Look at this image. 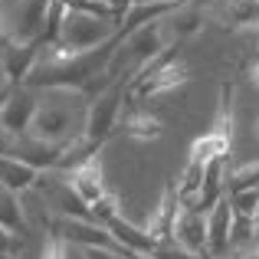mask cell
Returning a JSON list of instances; mask_svg holds the SVG:
<instances>
[{
	"label": "cell",
	"instance_id": "cell-1",
	"mask_svg": "<svg viewBox=\"0 0 259 259\" xmlns=\"http://www.w3.org/2000/svg\"><path fill=\"white\" fill-rule=\"evenodd\" d=\"M89 95L82 89H43L39 105L30 125V138L43 141L53 148H69L85 135V118H89Z\"/></svg>",
	"mask_w": 259,
	"mask_h": 259
},
{
	"label": "cell",
	"instance_id": "cell-2",
	"mask_svg": "<svg viewBox=\"0 0 259 259\" xmlns=\"http://www.w3.org/2000/svg\"><path fill=\"white\" fill-rule=\"evenodd\" d=\"M115 36H118V23L112 17H105L99 10H85V7H66L63 4L59 33L50 46H59V50H69V53H92L99 46L112 43Z\"/></svg>",
	"mask_w": 259,
	"mask_h": 259
},
{
	"label": "cell",
	"instance_id": "cell-3",
	"mask_svg": "<svg viewBox=\"0 0 259 259\" xmlns=\"http://www.w3.org/2000/svg\"><path fill=\"white\" fill-rule=\"evenodd\" d=\"M187 82H190V66L184 63V56H177L171 46L161 59H154L141 76H135L128 82V105H145V102L167 99V95H174Z\"/></svg>",
	"mask_w": 259,
	"mask_h": 259
},
{
	"label": "cell",
	"instance_id": "cell-4",
	"mask_svg": "<svg viewBox=\"0 0 259 259\" xmlns=\"http://www.w3.org/2000/svg\"><path fill=\"white\" fill-rule=\"evenodd\" d=\"M233 151V85H220V102H217V115L210 121V132L194 138L187 161L197 164H213V161H227Z\"/></svg>",
	"mask_w": 259,
	"mask_h": 259
},
{
	"label": "cell",
	"instance_id": "cell-5",
	"mask_svg": "<svg viewBox=\"0 0 259 259\" xmlns=\"http://www.w3.org/2000/svg\"><path fill=\"white\" fill-rule=\"evenodd\" d=\"M56 0H0V23L7 43H39Z\"/></svg>",
	"mask_w": 259,
	"mask_h": 259
},
{
	"label": "cell",
	"instance_id": "cell-6",
	"mask_svg": "<svg viewBox=\"0 0 259 259\" xmlns=\"http://www.w3.org/2000/svg\"><path fill=\"white\" fill-rule=\"evenodd\" d=\"M128 102V79H118L108 89H102L99 95H92L89 102V118H85V135L82 138L92 148H105V141L112 135H118V121Z\"/></svg>",
	"mask_w": 259,
	"mask_h": 259
},
{
	"label": "cell",
	"instance_id": "cell-7",
	"mask_svg": "<svg viewBox=\"0 0 259 259\" xmlns=\"http://www.w3.org/2000/svg\"><path fill=\"white\" fill-rule=\"evenodd\" d=\"M59 174L69 181V187L79 194V200H82L89 210H92L95 203L102 200V197L112 194V190H108V184H105V171H102V158H99V151L89 154V158H85V161H79V164L66 167V171H59Z\"/></svg>",
	"mask_w": 259,
	"mask_h": 259
},
{
	"label": "cell",
	"instance_id": "cell-8",
	"mask_svg": "<svg viewBox=\"0 0 259 259\" xmlns=\"http://www.w3.org/2000/svg\"><path fill=\"white\" fill-rule=\"evenodd\" d=\"M39 56H43V39H39V43H23V46L7 43L4 50H0V82L23 85L26 79L33 76Z\"/></svg>",
	"mask_w": 259,
	"mask_h": 259
},
{
	"label": "cell",
	"instance_id": "cell-9",
	"mask_svg": "<svg viewBox=\"0 0 259 259\" xmlns=\"http://www.w3.org/2000/svg\"><path fill=\"white\" fill-rule=\"evenodd\" d=\"M36 105H39V92L30 85H17L10 95V102L4 105L0 112V125L13 135V138H23L33 125V115H36Z\"/></svg>",
	"mask_w": 259,
	"mask_h": 259
},
{
	"label": "cell",
	"instance_id": "cell-10",
	"mask_svg": "<svg viewBox=\"0 0 259 259\" xmlns=\"http://www.w3.org/2000/svg\"><path fill=\"white\" fill-rule=\"evenodd\" d=\"M233 203H230V194L217 203L207 213V259H227L230 256V236H233Z\"/></svg>",
	"mask_w": 259,
	"mask_h": 259
},
{
	"label": "cell",
	"instance_id": "cell-11",
	"mask_svg": "<svg viewBox=\"0 0 259 259\" xmlns=\"http://www.w3.org/2000/svg\"><path fill=\"white\" fill-rule=\"evenodd\" d=\"M203 7L230 30H259V0H203Z\"/></svg>",
	"mask_w": 259,
	"mask_h": 259
},
{
	"label": "cell",
	"instance_id": "cell-12",
	"mask_svg": "<svg viewBox=\"0 0 259 259\" xmlns=\"http://www.w3.org/2000/svg\"><path fill=\"white\" fill-rule=\"evenodd\" d=\"M207 7L203 4H194V0H184L181 7H177L174 13H167L164 17V26H167V36H171V43H187V39H194L197 33L207 26Z\"/></svg>",
	"mask_w": 259,
	"mask_h": 259
},
{
	"label": "cell",
	"instance_id": "cell-13",
	"mask_svg": "<svg viewBox=\"0 0 259 259\" xmlns=\"http://www.w3.org/2000/svg\"><path fill=\"white\" fill-rule=\"evenodd\" d=\"M181 207H184V203L177 200L174 181H171V184H164V194H161L158 207L148 213V220L141 223V227H145L158 243H171V240H174V220H177V213H181Z\"/></svg>",
	"mask_w": 259,
	"mask_h": 259
},
{
	"label": "cell",
	"instance_id": "cell-14",
	"mask_svg": "<svg viewBox=\"0 0 259 259\" xmlns=\"http://www.w3.org/2000/svg\"><path fill=\"white\" fill-rule=\"evenodd\" d=\"M174 243L197 253L200 259H207V213L181 207V213L174 220Z\"/></svg>",
	"mask_w": 259,
	"mask_h": 259
},
{
	"label": "cell",
	"instance_id": "cell-15",
	"mask_svg": "<svg viewBox=\"0 0 259 259\" xmlns=\"http://www.w3.org/2000/svg\"><path fill=\"white\" fill-rule=\"evenodd\" d=\"M118 135H125V138H132V141H145L148 145V141H158L161 135H164V121H161L151 108H145V105H128L125 112H121Z\"/></svg>",
	"mask_w": 259,
	"mask_h": 259
},
{
	"label": "cell",
	"instance_id": "cell-16",
	"mask_svg": "<svg viewBox=\"0 0 259 259\" xmlns=\"http://www.w3.org/2000/svg\"><path fill=\"white\" fill-rule=\"evenodd\" d=\"M39 177H43V171H36L33 164L13 158V154H0V187L4 190H13L23 197L39 187Z\"/></svg>",
	"mask_w": 259,
	"mask_h": 259
},
{
	"label": "cell",
	"instance_id": "cell-17",
	"mask_svg": "<svg viewBox=\"0 0 259 259\" xmlns=\"http://www.w3.org/2000/svg\"><path fill=\"white\" fill-rule=\"evenodd\" d=\"M108 230H112V236L121 243V249H125V253H135V256H151L154 249L161 246V243L154 240V236L148 233L145 227H135V223H128L125 217H115V220L108 223Z\"/></svg>",
	"mask_w": 259,
	"mask_h": 259
},
{
	"label": "cell",
	"instance_id": "cell-18",
	"mask_svg": "<svg viewBox=\"0 0 259 259\" xmlns=\"http://www.w3.org/2000/svg\"><path fill=\"white\" fill-rule=\"evenodd\" d=\"M0 227L17 236L30 233V217H26L23 197L13 194V190H4V187H0Z\"/></svg>",
	"mask_w": 259,
	"mask_h": 259
},
{
	"label": "cell",
	"instance_id": "cell-19",
	"mask_svg": "<svg viewBox=\"0 0 259 259\" xmlns=\"http://www.w3.org/2000/svg\"><path fill=\"white\" fill-rule=\"evenodd\" d=\"M203 174H207V167L197 164V161H187V164H184V171L177 174L174 190H177V200H181L184 207H194V203H197L200 187H203Z\"/></svg>",
	"mask_w": 259,
	"mask_h": 259
},
{
	"label": "cell",
	"instance_id": "cell-20",
	"mask_svg": "<svg viewBox=\"0 0 259 259\" xmlns=\"http://www.w3.org/2000/svg\"><path fill=\"white\" fill-rule=\"evenodd\" d=\"M233 190H259V161L227 167V194Z\"/></svg>",
	"mask_w": 259,
	"mask_h": 259
},
{
	"label": "cell",
	"instance_id": "cell-21",
	"mask_svg": "<svg viewBox=\"0 0 259 259\" xmlns=\"http://www.w3.org/2000/svg\"><path fill=\"white\" fill-rule=\"evenodd\" d=\"M72 243L63 240L59 233H53V230H46L43 233V243H39V253L36 259H72Z\"/></svg>",
	"mask_w": 259,
	"mask_h": 259
},
{
	"label": "cell",
	"instance_id": "cell-22",
	"mask_svg": "<svg viewBox=\"0 0 259 259\" xmlns=\"http://www.w3.org/2000/svg\"><path fill=\"white\" fill-rule=\"evenodd\" d=\"M230 203H233V213L243 217V220H256L259 217V190H233Z\"/></svg>",
	"mask_w": 259,
	"mask_h": 259
},
{
	"label": "cell",
	"instance_id": "cell-23",
	"mask_svg": "<svg viewBox=\"0 0 259 259\" xmlns=\"http://www.w3.org/2000/svg\"><path fill=\"white\" fill-rule=\"evenodd\" d=\"M151 259H200L197 253H190V249H184V246H177V243H161L158 249L151 253Z\"/></svg>",
	"mask_w": 259,
	"mask_h": 259
},
{
	"label": "cell",
	"instance_id": "cell-24",
	"mask_svg": "<svg viewBox=\"0 0 259 259\" xmlns=\"http://www.w3.org/2000/svg\"><path fill=\"white\" fill-rule=\"evenodd\" d=\"M82 259H128V253L121 249H105V246H89V249H79Z\"/></svg>",
	"mask_w": 259,
	"mask_h": 259
},
{
	"label": "cell",
	"instance_id": "cell-25",
	"mask_svg": "<svg viewBox=\"0 0 259 259\" xmlns=\"http://www.w3.org/2000/svg\"><path fill=\"white\" fill-rule=\"evenodd\" d=\"M132 4H135V0H105V7H108V13H112V17H115V20H118V23H121V17H125V13H128V10H132Z\"/></svg>",
	"mask_w": 259,
	"mask_h": 259
},
{
	"label": "cell",
	"instance_id": "cell-26",
	"mask_svg": "<svg viewBox=\"0 0 259 259\" xmlns=\"http://www.w3.org/2000/svg\"><path fill=\"white\" fill-rule=\"evenodd\" d=\"M13 145H17V138L0 125V154H13Z\"/></svg>",
	"mask_w": 259,
	"mask_h": 259
},
{
	"label": "cell",
	"instance_id": "cell-27",
	"mask_svg": "<svg viewBox=\"0 0 259 259\" xmlns=\"http://www.w3.org/2000/svg\"><path fill=\"white\" fill-rule=\"evenodd\" d=\"M13 89H17V85H7V82H0V112H4V105H7V102H10Z\"/></svg>",
	"mask_w": 259,
	"mask_h": 259
},
{
	"label": "cell",
	"instance_id": "cell-28",
	"mask_svg": "<svg viewBox=\"0 0 259 259\" xmlns=\"http://www.w3.org/2000/svg\"><path fill=\"white\" fill-rule=\"evenodd\" d=\"M246 76H249V82H253L256 89H259V56L249 63V69H246Z\"/></svg>",
	"mask_w": 259,
	"mask_h": 259
},
{
	"label": "cell",
	"instance_id": "cell-29",
	"mask_svg": "<svg viewBox=\"0 0 259 259\" xmlns=\"http://www.w3.org/2000/svg\"><path fill=\"white\" fill-rule=\"evenodd\" d=\"M256 138H259V118H256Z\"/></svg>",
	"mask_w": 259,
	"mask_h": 259
}]
</instances>
